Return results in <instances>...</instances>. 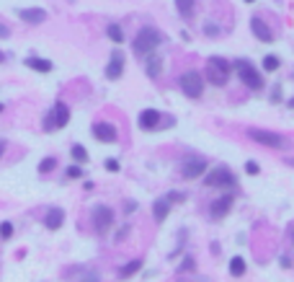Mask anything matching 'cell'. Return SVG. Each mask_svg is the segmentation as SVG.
Returning a JSON list of instances; mask_svg holds the SVG:
<instances>
[{"instance_id":"obj_20","label":"cell","mask_w":294,"mask_h":282,"mask_svg":"<svg viewBox=\"0 0 294 282\" xmlns=\"http://www.w3.org/2000/svg\"><path fill=\"white\" fill-rule=\"evenodd\" d=\"M160 68H163V60H160L158 54H152L150 60H147V76L150 78H158L160 76Z\"/></svg>"},{"instance_id":"obj_10","label":"cell","mask_w":294,"mask_h":282,"mask_svg":"<svg viewBox=\"0 0 294 282\" xmlns=\"http://www.w3.org/2000/svg\"><path fill=\"white\" fill-rule=\"evenodd\" d=\"M207 186H232V184H235V176H232L227 168H217L214 174H209L207 176Z\"/></svg>"},{"instance_id":"obj_21","label":"cell","mask_w":294,"mask_h":282,"mask_svg":"<svg viewBox=\"0 0 294 282\" xmlns=\"http://www.w3.org/2000/svg\"><path fill=\"white\" fill-rule=\"evenodd\" d=\"M230 274H232V277H243V274H245V262H243V256H232V262H230Z\"/></svg>"},{"instance_id":"obj_38","label":"cell","mask_w":294,"mask_h":282,"mask_svg":"<svg viewBox=\"0 0 294 282\" xmlns=\"http://www.w3.org/2000/svg\"><path fill=\"white\" fill-rule=\"evenodd\" d=\"M0 62H3V52H0Z\"/></svg>"},{"instance_id":"obj_3","label":"cell","mask_w":294,"mask_h":282,"mask_svg":"<svg viewBox=\"0 0 294 282\" xmlns=\"http://www.w3.org/2000/svg\"><path fill=\"white\" fill-rule=\"evenodd\" d=\"M232 68H235L238 70V78L248 86V88H251V91H261V88H263V78H261V72L251 65V62H245V60H238L235 65H232Z\"/></svg>"},{"instance_id":"obj_17","label":"cell","mask_w":294,"mask_h":282,"mask_svg":"<svg viewBox=\"0 0 294 282\" xmlns=\"http://www.w3.org/2000/svg\"><path fill=\"white\" fill-rule=\"evenodd\" d=\"M152 212H155V220L163 222V220L168 218V212H170V200H168V197H165V200H155Z\"/></svg>"},{"instance_id":"obj_16","label":"cell","mask_w":294,"mask_h":282,"mask_svg":"<svg viewBox=\"0 0 294 282\" xmlns=\"http://www.w3.org/2000/svg\"><path fill=\"white\" fill-rule=\"evenodd\" d=\"M62 222H65V212H62V210H49V212H46V218H44V226L49 228V230L62 228Z\"/></svg>"},{"instance_id":"obj_22","label":"cell","mask_w":294,"mask_h":282,"mask_svg":"<svg viewBox=\"0 0 294 282\" xmlns=\"http://www.w3.org/2000/svg\"><path fill=\"white\" fill-rule=\"evenodd\" d=\"M176 8L183 18H189L191 13H194V0H176Z\"/></svg>"},{"instance_id":"obj_14","label":"cell","mask_w":294,"mask_h":282,"mask_svg":"<svg viewBox=\"0 0 294 282\" xmlns=\"http://www.w3.org/2000/svg\"><path fill=\"white\" fill-rule=\"evenodd\" d=\"M230 207H232V194H225V197H220L212 204V215L214 218H225L230 212Z\"/></svg>"},{"instance_id":"obj_7","label":"cell","mask_w":294,"mask_h":282,"mask_svg":"<svg viewBox=\"0 0 294 282\" xmlns=\"http://www.w3.org/2000/svg\"><path fill=\"white\" fill-rule=\"evenodd\" d=\"M201 174H207V160L199 158V156H191L183 160V179H199Z\"/></svg>"},{"instance_id":"obj_23","label":"cell","mask_w":294,"mask_h":282,"mask_svg":"<svg viewBox=\"0 0 294 282\" xmlns=\"http://www.w3.org/2000/svg\"><path fill=\"white\" fill-rule=\"evenodd\" d=\"M106 34H108V39H111L114 44H121V42H124V32H121V28H119L116 24L108 26V28H106Z\"/></svg>"},{"instance_id":"obj_1","label":"cell","mask_w":294,"mask_h":282,"mask_svg":"<svg viewBox=\"0 0 294 282\" xmlns=\"http://www.w3.org/2000/svg\"><path fill=\"white\" fill-rule=\"evenodd\" d=\"M160 39H163V36H160L158 28L145 26V28H139V34L134 36V44H132V47H134L137 54H147V52H152L155 47H158Z\"/></svg>"},{"instance_id":"obj_29","label":"cell","mask_w":294,"mask_h":282,"mask_svg":"<svg viewBox=\"0 0 294 282\" xmlns=\"http://www.w3.org/2000/svg\"><path fill=\"white\" fill-rule=\"evenodd\" d=\"M245 171L251 174V176H256L261 168H258V163H256V160H248V163H245Z\"/></svg>"},{"instance_id":"obj_33","label":"cell","mask_w":294,"mask_h":282,"mask_svg":"<svg viewBox=\"0 0 294 282\" xmlns=\"http://www.w3.org/2000/svg\"><path fill=\"white\" fill-rule=\"evenodd\" d=\"M80 282H101V280H98V274H85Z\"/></svg>"},{"instance_id":"obj_19","label":"cell","mask_w":294,"mask_h":282,"mask_svg":"<svg viewBox=\"0 0 294 282\" xmlns=\"http://www.w3.org/2000/svg\"><path fill=\"white\" fill-rule=\"evenodd\" d=\"M139 270H142V259H134V262H129V264L121 266L119 277H121V280H129V277H132L134 272H139Z\"/></svg>"},{"instance_id":"obj_26","label":"cell","mask_w":294,"mask_h":282,"mask_svg":"<svg viewBox=\"0 0 294 282\" xmlns=\"http://www.w3.org/2000/svg\"><path fill=\"white\" fill-rule=\"evenodd\" d=\"M54 166H57L54 158H44V160L39 163V174H49V171H54Z\"/></svg>"},{"instance_id":"obj_8","label":"cell","mask_w":294,"mask_h":282,"mask_svg":"<svg viewBox=\"0 0 294 282\" xmlns=\"http://www.w3.org/2000/svg\"><path fill=\"white\" fill-rule=\"evenodd\" d=\"M111 222H114V212L108 210L106 204H98L96 210H93V226H96V230L103 233L108 226H111Z\"/></svg>"},{"instance_id":"obj_6","label":"cell","mask_w":294,"mask_h":282,"mask_svg":"<svg viewBox=\"0 0 294 282\" xmlns=\"http://www.w3.org/2000/svg\"><path fill=\"white\" fill-rule=\"evenodd\" d=\"M248 135L266 148H287V140L282 135H276V132H269V130H251Z\"/></svg>"},{"instance_id":"obj_36","label":"cell","mask_w":294,"mask_h":282,"mask_svg":"<svg viewBox=\"0 0 294 282\" xmlns=\"http://www.w3.org/2000/svg\"><path fill=\"white\" fill-rule=\"evenodd\" d=\"M287 163H289V166H294V158H289V160H287Z\"/></svg>"},{"instance_id":"obj_4","label":"cell","mask_w":294,"mask_h":282,"mask_svg":"<svg viewBox=\"0 0 294 282\" xmlns=\"http://www.w3.org/2000/svg\"><path fill=\"white\" fill-rule=\"evenodd\" d=\"M67 122H70V109H67V104L57 101L54 109H52V114L46 116L44 127H46V130H59V127H65Z\"/></svg>"},{"instance_id":"obj_18","label":"cell","mask_w":294,"mask_h":282,"mask_svg":"<svg viewBox=\"0 0 294 282\" xmlns=\"http://www.w3.org/2000/svg\"><path fill=\"white\" fill-rule=\"evenodd\" d=\"M26 68L36 70V72H52V62H49V60H41V57H28V60H26Z\"/></svg>"},{"instance_id":"obj_31","label":"cell","mask_w":294,"mask_h":282,"mask_svg":"<svg viewBox=\"0 0 294 282\" xmlns=\"http://www.w3.org/2000/svg\"><path fill=\"white\" fill-rule=\"evenodd\" d=\"M106 168H108V171H119V163H116L114 158H108V160H106Z\"/></svg>"},{"instance_id":"obj_37","label":"cell","mask_w":294,"mask_h":282,"mask_svg":"<svg viewBox=\"0 0 294 282\" xmlns=\"http://www.w3.org/2000/svg\"><path fill=\"white\" fill-rule=\"evenodd\" d=\"M289 106H292V109H294V98H292V101H289Z\"/></svg>"},{"instance_id":"obj_28","label":"cell","mask_w":294,"mask_h":282,"mask_svg":"<svg viewBox=\"0 0 294 282\" xmlns=\"http://www.w3.org/2000/svg\"><path fill=\"white\" fill-rule=\"evenodd\" d=\"M67 176H70V179H80V176H83V168H80V166H70V168H67Z\"/></svg>"},{"instance_id":"obj_35","label":"cell","mask_w":294,"mask_h":282,"mask_svg":"<svg viewBox=\"0 0 294 282\" xmlns=\"http://www.w3.org/2000/svg\"><path fill=\"white\" fill-rule=\"evenodd\" d=\"M0 36H8V28L5 26H0Z\"/></svg>"},{"instance_id":"obj_40","label":"cell","mask_w":294,"mask_h":282,"mask_svg":"<svg viewBox=\"0 0 294 282\" xmlns=\"http://www.w3.org/2000/svg\"><path fill=\"white\" fill-rule=\"evenodd\" d=\"M0 112H3V104H0Z\"/></svg>"},{"instance_id":"obj_34","label":"cell","mask_w":294,"mask_h":282,"mask_svg":"<svg viewBox=\"0 0 294 282\" xmlns=\"http://www.w3.org/2000/svg\"><path fill=\"white\" fill-rule=\"evenodd\" d=\"M3 153H5V140H0V158H3Z\"/></svg>"},{"instance_id":"obj_30","label":"cell","mask_w":294,"mask_h":282,"mask_svg":"<svg viewBox=\"0 0 294 282\" xmlns=\"http://www.w3.org/2000/svg\"><path fill=\"white\" fill-rule=\"evenodd\" d=\"M204 32H207V36H217V34H220V28H217L214 24H207V26H204Z\"/></svg>"},{"instance_id":"obj_9","label":"cell","mask_w":294,"mask_h":282,"mask_svg":"<svg viewBox=\"0 0 294 282\" xmlns=\"http://www.w3.org/2000/svg\"><path fill=\"white\" fill-rule=\"evenodd\" d=\"M121 72H124V54L119 50H114L111 60H108V65H106V78L116 80V78H121Z\"/></svg>"},{"instance_id":"obj_27","label":"cell","mask_w":294,"mask_h":282,"mask_svg":"<svg viewBox=\"0 0 294 282\" xmlns=\"http://www.w3.org/2000/svg\"><path fill=\"white\" fill-rule=\"evenodd\" d=\"M10 236H13V226H10V222H0V238H10Z\"/></svg>"},{"instance_id":"obj_32","label":"cell","mask_w":294,"mask_h":282,"mask_svg":"<svg viewBox=\"0 0 294 282\" xmlns=\"http://www.w3.org/2000/svg\"><path fill=\"white\" fill-rule=\"evenodd\" d=\"M186 270H194V259H186V262L181 264V272H186Z\"/></svg>"},{"instance_id":"obj_12","label":"cell","mask_w":294,"mask_h":282,"mask_svg":"<svg viewBox=\"0 0 294 282\" xmlns=\"http://www.w3.org/2000/svg\"><path fill=\"white\" fill-rule=\"evenodd\" d=\"M160 124V112L158 109H145L142 114H139V127L142 130H155Z\"/></svg>"},{"instance_id":"obj_25","label":"cell","mask_w":294,"mask_h":282,"mask_svg":"<svg viewBox=\"0 0 294 282\" xmlns=\"http://www.w3.org/2000/svg\"><path fill=\"white\" fill-rule=\"evenodd\" d=\"M72 158H75L77 163H85V160H88L85 148H83V145H72Z\"/></svg>"},{"instance_id":"obj_24","label":"cell","mask_w":294,"mask_h":282,"mask_svg":"<svg viewBox=\"0 0 294 282\" xmlns=\"http://www.w3.org/2000/svg\"><path fill=\"white\" fill-rule=\"evenodd\" d=\"M263 70H266V72H274V70H279V60H276L274 54H266V57H263Z\"/></svg>"},{"instance_id":"obj_39","label":"cell","mask_w":294,"mask_h":282,"mask_svg":"<svg viewBox=\"0 0 294 282\" xmlns=\"http://www.w3.org/2000/svg\"><path fill=\"white\" fill-rule=\"evenodd\" d=\"M245 3H253V0H245Z\"/></svg>"},{"instance_id":"obj_2","label":"cell","mask_w":294,"mask_h":282,"mask_svg":"<svg viewBox=\"0 0 294 282\" xmlns=\"http://www.w3.org/2000/svg\"><path fill=\"white\" fill-rule=\"evenodd\" d=\"M230 72H232V65L227 60H222V57H212L207 62V78L214 86H225L230 80Z\"/></svg>"},{"instance_id":"obj_13","label":"cell","mask_w":294,"mask_h":282,"mask_svg":"<svg viewBox=\"0 0 294 282\" xmlns=\"http://www.w3.org/2000/svg\"><path fill=\"white\" fill-rule=\"evenodd\" d=\"M18 18L26 21V24H41L46 18V13L41 8H21L18 10Z\"/></svg>"},{"instance_id":"obj_11","label":"cell","mask_w":294,"mask_h":282,"mask_svg":"<svg viewBox=\"0 0 294 282\" xmlns=\"http://www.w3.org/2000/svg\"><path fill=\"white\" fill-rule=\"evenodd\" d=\"M93 138L98 142H116V127L108 124V122H101L93 127Z\"/></svg>"},{"instance_id":"obj_5","label":"cell","mask_w":294,"mask_h":282,"mask_svg":"<svg viewBox=\"0 0 294 282\" xmlns=\"http://www.w3.org/2000/svg\"><path fill=\"white\" fill-rule=\"evenodd\" d=\"M181 88H183L186 96L199 98L201 91H204V80H201L199 72H183V76H181Z\"/></svg>"},{"instance_id":"obj_15","label":"cell","mask_w":294,"mask_h":282,"mask_svg":"<svg viewBox=\"0 0 294 282\" xmlns=\"http://www.w3.org/2000/svg\"><path fill=\"white\" fill-rule=\"evenodd\" d=\"M251 28H253V34H256L261 42H271V39H274L271 28H269L266 24H263L261 18H253V21H251Z\"/></svg>"}]
</instances>
